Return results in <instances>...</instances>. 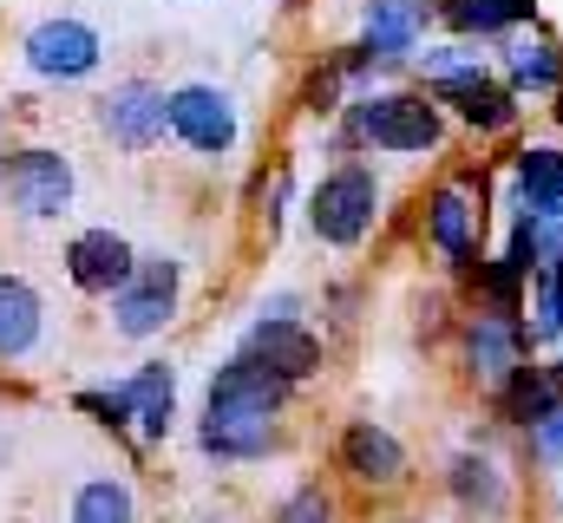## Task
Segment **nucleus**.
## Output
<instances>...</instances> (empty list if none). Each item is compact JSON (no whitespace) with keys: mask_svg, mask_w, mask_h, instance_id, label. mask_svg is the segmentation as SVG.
I'll list each match as a JSON object with an SVG mask.
<instances>
[{"mask_svg":"<svg viewBox=\"0 0 563 523\" xmlns=\"http://www.w3.org/2000/svg\"><path fill=\"white\" fill-rule=\"evenodd\" d=\"M0 458H7V432H0Z\"/></svg>","mask_w":563,"mask_h":523,"instance_id":"obj_31","label":"nucleus"},{"mask_svg":"<svg viewBox=\"0 0 563 523\" xmlns=\"http://www.w3.org/2000/svg\"><path fill=\"white\" fill-rule=\"evenodd\" d=\"M99 131H106L119 151H151V144L170 131V92L151 86V79H119V86L99 99Z\"/></svg>","mask_w":563,"mask_h":523,"instance_id":"obj_9","label":"nucleus"},{"mask_svg":"<svg viewBox=\"0 0 563 523\" xmlns=\"http://www.w3.org/2000/svg\"><path fill=\"white\" fill-rule=\"evenodd\" d=\"M46 334V301L26 275H0V360H26Z\"/></svg>","mask_w":563,"mask_h":523,"instance_id":"obj_18","label":"nucleus"},{"mask_svg":"<svg viewBox=\"0 0 563 523\" xmlns=\"http://www.w3.org/2000/svg\"><path fill=\"white\" fill-rule=\"evenodd\" d=\"M531 452H538L544 465H563V405L551 412V419H538V425H531Z\"/></svg>","mask_w":563,"mask_h":523,"instance_id":"obj_26","label":"nucleus"},{"mask_svg":"<svg viewBox=\"0 0 563 523\" xmlns=\"http://www.w3.org/2000/svg\"><path fill=\"white\" fill-rule=\"evenodd\" d=\"M112 387L125 399L139 438H164V432L177 425V367H170V360H144L139 374H125V380H112Z\"/></svg>","mask_w":563,"mask_h":523,"instance_id":"obj_17","label":"nucleus"},{"mask_svg":"<svg viewBox=\"0 0 563 523\" xmlns=\"http://www.w3.org/2000/svg\"><path fill=\"white\" fill-rule=\"evenodd\" d=\"M525 281H531V268L511 256H492V262H478V294H485V308L492 314H518V301H525Z\"/></svg>","mask_w":563,"mask_h":523,"instance_id":"obj_24","label":"nucleus"},{"mask_svg":"<svg viewBox=\"0 0 563 523\" xmlns=\"http://www.w3.org/2000/svg\"><path fill=\"white\" fill-rule=\"evenodd\" d=\"M374 216H380V177H374L367 164H334V170L308 190V230H314V243H328V249L367 243Z\"/></svg>","mask_w":563,"mask_h":523,"instance_id":"obj_3","label":"nucleus"},{"mask_svg":"<svg viewBox=\"0 0 563 523\" xmlns=\"http://www.w3.org/2000/svg\"><path fill=\"white\" fill-rule=\"evenodd\" d=\"M459 354H465V374L478 380V387H505L518 367H525V327H518V314H472L465 321V334H459Z\"/></svg>","mask_w":563,"mask_h":523,"instance_id":"obj_12","label":"nucleus"},{"mask_svg":"<svg viewBox=\"0 0 563 523\" xmlns=\"http://www.w3.org/2000/svg\"><path fill=\"white\" fill-rule=\"evenodd\" d=\"M387 523H426V518H387Z\"/></svg>","mask_w":563,"mask_h":523,"instance_id":"obj_30","label":"nucleus"},{"mask_svg":"<svg viewBox=\"0 0 563 523\" xmlns=\"http://www.w3.org/2000/svg\"><path fill=\"white\" fill-rule=\"evenodd\" d=\"M445 491H452V504L472 523L511 518V478H505V465H498L492 452H459V458L445 465Z\"/></svg>","mask_w":563,"mask_h":523,"instance_id":"obj_16","label":"nucleus"},{"mask_svg":"<svg viewBox=\"0 0 563 523\" xmlns=\"http://www.w3.org/2000/svg\"><path fill=\"white\" fill-rule=\"evenodd\" d=\"M551 112H558V125H563V92H558V105H551Z\"/></svg>","mask_w":563,"mask_h":523,"instance_id":"obj_29","label":"nucleus"},{"mask_svg":"<svg viewBox=\"0 0 563 523\" xmlns=\"http://www.w3.org/2000/svg\"><path fill=\"white\" fill-rule=\"evenodd\" d=\"M66 523H139V498L125 478H86L66 504Z\"/></svg>","mask_w":563,"mask_h":523,"instance_id":"obj_23","label":"nucleus"},{"mask_svg":"<svg viewBox=\"0 0 563 523\" xmlns=\"http://www.w3.org/2000/svg\"><path fill=\"white\" fill-rule=\"evenodd\" d=\"M282 203H288V164H282L276 177H269V190H263V216H269V230H282Z\"/></svg>","mask_w":563,"mask_h":523,"instance_id":"obj_27","label":"nucleus"},{"mask_svg":"<svg viewBox=\"0 0 563 523\" xmlns=\"http://www.w3.org/2000/svg\"><path fill=\"white\" fill-rule=\"evenodd\" d=\"M269 523H334V498H328L321 485H295V491L276 504Z\"/></svg>","mask_w":563,"mask_h":523,"instance_id":"obj_25","label":"nucleus"},{"mask_svg":"<svg viewBox=\"0 0 563 523\" xmlns=\"http://www.w3.org/2000/svg\"><path fill=\"white\" fill-rule=\"evenodd\" d=\"M478 223H485V210L472 197V177L432 190V203H426V243L452 262L459 275H478V262H485L478 256Z\"/></svg>","mask_w":563,"mask_h":523,"instance_id":"obj_10","label":"nucleus"},{"mask_svg":"<svg viewBox=\"0 0 563 523\" xmlns=\"http://www.w3.org/2000/svg\"><path fill=\"white\" fill-rule=\"evenodd\" d=\"M439 20L465 40H498L531 20V0H439Z\"/></svg>","mask_w":563,"mask_h":523,"instance_id":"obj_20","label":"nucleus"},{"mask_svg":"<svg viewBox=\"0 0 563 523\" xmlns=\"http://www.w3.org/2000/svg\"><path fill=\"white\" fill-rule=\"evenodd\" d=\"M0 190H7V203H13L26 223H53V216L73 210L79 170H73L66 151L26 144V151H7V157H0Z\"/></svg>","mask_w":563,"mask_h":523,"instance_id":"obj_5","label":"nucleus"},{"mask_svg":"<svg viewBox=\"0 0 563 523\" xmlns=\"http://www.w3.org/2000/svg\"><path fill=\"white\" fill-rule=\"evenodd\" d=\"M544 281H551V294H558V314H563V262H551V268H544Z\"/></svg>","mask_w":563,"mask_h":523,"instance_id":"obj_28","label":"nucleus"},{"mask_svg":"<svg viewBox=\"0 0 563 523\" xmlns=\"http://www.w3.org/2000/svg\"><path fill=\"white\" fill-rule=\"evenodd\" d=\"M243 354H250V360H263L269 374H282L288 387H301V380L321 367V341H314V334H308L295 314H269V308L250 321V334H243Z\"/></svg>","mask_w":563,"mask_h":523,"instance_id":"obj_13","label":"nucleus"},{"mask_svg":"<svg viewBox=\"0 0 563 523\" xmlns=\"http://www.w3.org/2000/svg\"><path fill=\"white\" fill-rule=\"evenodd\" d=\"M177 288H184V268H177L170 256H139L132 281L112 294V327H119L125 341L164 334L170 314H177Z\"/></svg>","mask_w":563,"mask_h":523,"instance_id":"obj_6","label":"nucleus"},{"mask_svg":"<svg viewBox=\"0 0 563 523\" xmlns=\"http://www.w3.org/2000/svg\"><path fill=\"white\" fill-rule=\"evenodd\" d=\"M334 458H341V471H347L354 485H374V491L407 485V445H400L387 425H374V419H347Z\"/></svg>","mask_w":563,"mask_h":523,"instance_id":"obj_14","label":"nucleus"},{"mask_svg":"<svg viewBox=\"0 0 563 523\" xmlns=\"http://www.w3.org/2000/svg\"><path fill=\"white\" fill-rule=\"evenodd\" d=\"M518 197L531 216H563V144L518 151Z\"/></svg>","mask_w":563,"mask_h":523,"instance_id":"obj_19","label":"nucleus"},{"mask_svg":"<svg viewBox=\"0 0 563 523\" xmlns=\"http://www.w3.org/2000/svg\"><path fill=\"white\" fill-rule=\"evenodd\" d=\"M498 405H505V419H518V425L531 432L538 419H551V412L563 405V387H558L551 367H531V360H525V367L498 387Z\"/></svg>","mask_w":563,"mask_h":523,"instance_id":"obj_21","label":"nucleus"},{"mask_svg":"<svg viewBox=\"0 0 563 523\" xmlns=\"http://www.w3.org/2000/svg\"><path fill=\"white\" fill-rule=\"evenodd\" d=\"M20 59H26V73L46 79V86H79V79H92V73L106 66V40H99L92 20L53 13V20H33V26H26Z\"/></svg>","mask_w":563,"mask_h":523,"instance_id":"obj_4","label":"nucleus"},{"mask_svg":"<svg viewBox=\"0 0 563 523\" xmlns=\"http://www.w3.org/2000/svg\"><path fill=\"white\" fill-rule=\"evenodd\" d=\"M236 99L223 92V86H210V79H197V86H177L170 92V137L177 144H190L197 157H230L236 151Z\"/></svg>","mask_w":563,"mask_h":523,"instance_id":"obj_7","label":"nucleus"},{"mask_svg":"<svg viewBox=\"0 0 563 523\" xmlns=\"http://www.w3.org/2000/svg\"><path fill=\"white\" fill-rule=\"evenodd\" d=\"M282 405H288V380L236 347V354L217 367V380H210L203 419H197V445H203L210 458H223V465L269 458L282 445V425H276Z\"/></svg>","mask_w":563,"mask_h":523,"instance_id":"obj_1","label":"nucleus"},{"mask_svg":"<svg viewBox=\"0 0 563 523\" xmlns=\"http://www.w3.org/2000/svg\"><path fill=\"white\" fill-rule=\"evenodd\" d=\"M505 86L511 92H563V53L551 40H511L505 46Z\"/></svg>","mask_w":563,"mask_h":523,"instance_id":"obj_22","label":"nucleus"},{"mask_svg":"<svg viewBox=\"0 0 563 523\" xmlns=\"http://www.w3.org/2000/svg\"><path fill=\"white\" fill-rule=\"evenodd\" d=\"M439 0H367L361 7V53H374L380 66L413 59V46L426 40Z\"/></svg>","mask_w":563,"mask_h":523,"instance_id":"obj_15","label":"nucleus"},{"mask_svg":"<svg viewBox=\"0 0 563 523\" xmlns=\"http://www.w3.org/2000/svg\"><path fill=\"white\" fill-rule=\"evenodd\" d=\"M347 137L387 157H426L445 137V112L432 105V92H361L347 105Z\"/></svg>","mask_w":563,"mask_h":523,"instance_id":"obj_2","label":"nucleus"},{"mask_svg":"<svg viewBox=\"0 0 563 523\" xmlns=\"http://www.w3.org/2000/svg\"><path fill=\"white\" fill-rule=\"evenodd\" d=\"M66 281L79 288V294H99V301H112L125 281H132V268H139V249L119 236V230H106V223H92V230H79L73 243H66Z\"/></svg>","mask_w":563,"mask_h":523,"instance_id":"obj_11","label":"nucleus"},{"mask_svg":"<svg viewBox=\"0 0 563 523\" xmlns=\"http://www.w3.org/2000/svg\"><path fill=\"white\" fill-rule=\"evenodd\" d=\"M426 92H432V105H452L472 131H511L518 125V92L505 79H492L485 59H472V66H459L445 79H426Z\"/></svg>","mask_w":563,"mask_h":523,"instance_id":"obj_8","label":"nucleus"}]
</instances>
